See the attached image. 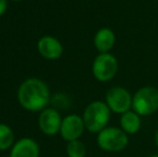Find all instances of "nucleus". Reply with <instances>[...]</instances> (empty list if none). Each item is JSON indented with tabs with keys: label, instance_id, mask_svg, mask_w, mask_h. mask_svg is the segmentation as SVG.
I'll return each mask as SVG.
<instances>
[{
	"label": "nucleus",
	"instance_id": "nucleus-1",
	"mask_svg": "<svg viewBox=\"0 0 158 157\" xmlns=\"http://www.w3.org/2000/svg\"><path fill=\"white\" fill-rule=\"evenodd\" d=\"M17 99L22 107L30 112H41L51 101L48 84L38 78H29L19 85Z\"/></svg>",
	"mask_w": 158,
	"mask_h": 157
},
{
	"label": "nucleus",
	"instance_id": "nucleus-2",
	"mask_svg": "<svg viewBox=\"0 0 158 157\" xmlns=\"http://www.w3.org/2000/svg\"><path fill=\"white\" fill-rule=\"evenodd\" d=\"M82 118L88 131L92 134H99L102 129L108 127L111 110L106 101L95 100L85 108Z\"/></svg>",
	"mask_w": 158,
	"mask_h": 157
},
{
	"label": "nucleus",
	"instance_id": "nucleus-3",
	"mask_svg": "<svg viewBox=\"0 0 158 157\" xmlns=\"http://www.w3.org/2000/svg\"><path fill=\"white\" fill-rule=\"evenodd\" d=\"M128 141V134L121 127H106L97 134L98 147L111 153L125 150Z\"/></svg>",
	"mask_w": 158,
	"mask_h": 157
},
{
	"label": "nucleus",
	"instance_id": "nucleus-4",
	"mask_svg": "<svg viewBox=\"0 0 158 157\" xmlns=\"http://www.w3.org/2000/svg\"><path fill=\"white\" fill-rule=\"evenodd\" d=\"M132 110L140 116H148L158 110V89L154 86H143L132 96Z\"/></svg>",
	"mask_w": 158,
	"mask_h": 157
},
{
	"label": "nucleus",
	"instance_id": "nucleus-5",
	"mask_svg": "<svg viewBox=\"0 0 158 157\" xmlns=\"http://www.w3.org/2000/svg\"><path fill=\"white\" fill-rule=\"evenodd\" d=\"M118 70V61L111 53H99L95 57L92 66L94 78L101 83L110 82L115 78Z\"/></svg>",
	"mask_w": 158,
	"mask_h": 157
},
{
	"label": "nucleus",
	"instance_id": "nucleus-6",
	"mask_svg": "<svg viewBox=\"0 0 158 157\" xmlns=\"http://www.w3.org/2000/svg\"><path fill=\"white\" fill-rule=\"evenodd\" d=\"M106 103L110 108L111 112L122 115L132 109V96L126 88L114 86L106 92Z\"/></svg>",
	"mask_w": 158,
	"mask_h": 157
},
{
	"label": "nucleus",
	"instance_id": "nucleus-7",
	"mask_svg": "<svg viewBox=\"0 0 158 157\" xmlns=\"http://www.w3.org/2000/svg\"><path fill=\"white\" fill-rule=\"evenodd\" d=\"M85 129V124L82 116L77 114H69L63 118L59 134L64 140L70 142V141L79 140Z\"/></svg>",
	"mask_w": 158,
	"mask_h": 157
},
{
	"label": "nucleus",
	"instance_id": "nucleus-8",
	"mask_svg": "<svg viewBox=\"0 0 158 157\" xmlns=\"http://www.w3.org/2000/svg\"><path fill=\"white\" fill-rule=\"evenodd\" d=\"M63 118L60 113L54 108H45L40 112L38 124L39 128L46 136H55L60 131Z\"/></svg>",
	"mask_w": 158,
	"mask_h": 157
},
{
	"label": "nucleus",
	"instance_id": "nucleus-9",
	"mask_svg": "<svg viewBox=\"0 0 158 157\" xmlns=\"http://www.w3.org/2000/svg\"><path fill=\"white\" fill-rule=\"evenodd\" d=\"M37 50L43 58L48 60H56L60 58L64 53L61 42L53 36H43L37 43Z\"/></svg>",
	"mask_w": 158,
	"mask_h": 157
},
{
	"label": "nucleus",
	"instance_id": "nucleus-10",
	"mask_svg": "<svg viewBox=\"0 0 158 157\" xmlns=\"http://www.w3.org/2000/svg\"><path fill=\"white\" fill-rule=\"evenodd\" d=\"M39 145L33 139L22 138L12 147L10 157H39Z\"/></svg>",
	"mask_w": 158,
	"mask_h": 157
},
{
	"label": "nucleus",
	"instance_id": "nucleus-11",
	"mask_svg": "<svg viewBox=\"0 0 158 157\" xmlns=\"http://www.w3.org/2000/svg\"><path fill=\"white\" fill-rule=\"evenodd\" d=\"M116 37L112 29L110 28H100L95 34L94 45L99 53H110V51L114 48Z\"/></svg>",
	"mask_w": 158,
	"mask_h": 157
},
{
	"label": "nucleus",
	"instance_id": "nucleus-12",
	"mask_svg": "<svg viewBox=\"0 0 158 157\" xmlns=\"http://www.w3.org/2000/svg\"><path fill=\"white\" fill-rule=\"evenodd\" d=\"M119 126L127 134H135L141 128V116L133 110L127 111L121 115Z\"/></svg>",
	"mask_w": 158,
	"mask_h": 157
},
{
	"label": "nucleus",
	"instance_id": "nucleus-13",
	"mask_svg": "<svg viewBox=\"0 0 158 157\" xmlns=\"http://www.w3.org/2000/svg\"><path fill=\"white\" fill-rule=\"evenodd\" d=\"M14 132L6 124L0 123V151H6L14 145Z\"/></svg>",
	"mask_w": 158,
	"mask_h": 157
},
{
	"label": "nucleus",
	"instance_id": "nucleus-14",
	"mask_svg": "<svg viewBox=\"0 0 158 157\" xmlns=\"http://www.w3.org/2000/svg\"><path fill=\"white\" fill-rule=\"evenodd\" d=\"M66 152L68 157H85L86 147L80 139L70 141L66 147Z\"/></svg>",
	"mask_w": 158,
	"mask_h": 157
},
{
	"label": "nucleus",
	"instance_id": "nucleus-15",
	"mask_svg": "<svg viewBox=\"0 0 158 157\" xmlns=\"http://www.w3.org/2000/svg\"><path fill=\"white\" fill-rule=\"evenodd\" d=\"M8 9V0H0V16L6 12Z\"/></svg>",
	"mask_w": 158,
	"mask_h": 157
},
{
	"label": "nucleus",
	"instance_id": "nucleus-16",
	"mask_svg": "<svg viewBox=\"0 0 158 157\" xmlns=\"http://www.w3.org/2000/svg\"><path fill=\"white\" fill-rule=\"evenodd\" d=\"M154 140H155V144H156V147H158V129L156 130V132H155Z\"/></svg>",
	"mask_w": 158,
	"mask_h": 157
},
{
	"label": "nucleus",
	"instance_id": "nucleus-17",
	"mask_svg": "<svg viewBox=\"0 0 158 157\" xmlns=\"http://www.w3.org/2000/svg\"><path fill=\"white\" fill-rule=\"evenodd\" d=\"M11 1H15V2H21V1H24V0H11Z\"/></svg>",
	"mask_w": 158,
	"mask_h": 157
},
{
	"label": "nucleus",
	"instance_id": "nucleus-18",
	"mask_svg": "<svg viewBox=\"0 0 158 157\" xmlns=\"http://www.w3.org/2000/svg\"><path fill=\"white\" fill-rule=\"evenodd\" d=\"M150 157H158V155L156 154V155H152V156H150Z\"/></svg>",
	"mask_w": 158,
	"mask_h": 157
}]
</instances>
